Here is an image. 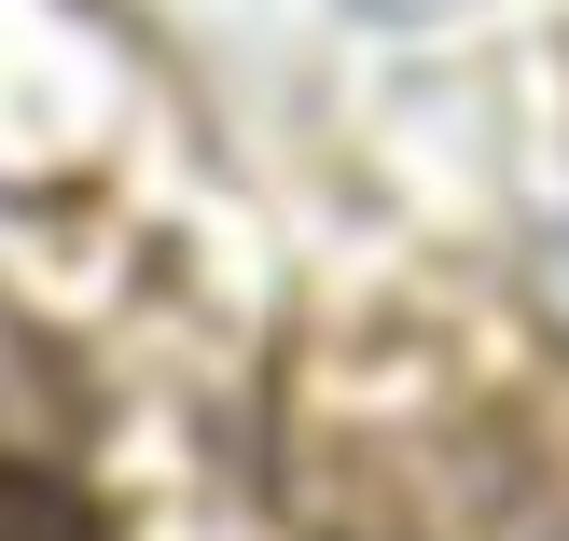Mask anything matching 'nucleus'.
Returning a JSON list of instances; mask_svg holds the SVG:
<instances>
[{
    "label": "nucleus",
    "instance_id": "f257e3e1",
    "mask_svg": "<svg viewBox=\"0 0 569 541\" xmlns=\"http://www.w3.org/2000/svg\"><path fill=\"white\" fill-rule=\"evenodd\" d=\"M0 541H111V528H98V500L56 487L42 459H0Z\"/></svg>",
    "mask_w": 569,
    "mask_h": 541
}]
</instances>
